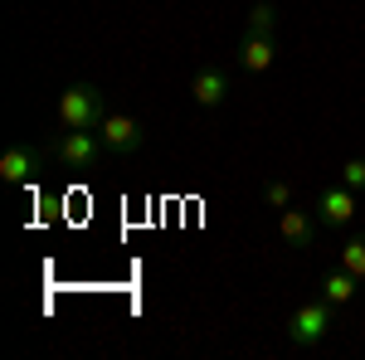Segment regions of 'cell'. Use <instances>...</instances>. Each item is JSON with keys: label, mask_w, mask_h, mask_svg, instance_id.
Returning <instances> with one entry per match:
<instances>
[{"label": "cell", "mask_w": 365, "mask_h": 360, "mask_svg": "<svg viewBox=\"0 0 365 360\" xmlns=\"http://www.w3.org/2000/svg\"><path fill=\"white\" fill-rule=\"evenodd\" d=\"M103 117H108V98H103V88L73 83V88L58 93V127H68V132H98Z\"/></svg>", "instance_id": "6da1fadb"}, {"label": "cell", "mask_w": 365, "mask_h": 360, "mask_svg": "<svg viewBox=\"0 0 365 360\" xmlns=\"http://www.w3.org/2000/svg\"><path fill=\"white\" fill-rule=\"evenodd\" d=\"M331 326H336V307L327 302V297H312V302H302L287 317V341L302 346V351H317L331 336Z\"/></svg>", "instance_id": "7a4b0ae2"}, {"label": "cell", "mask_w": 365, "mask_h": 360, "mask_svg": "<svg viewBox=\"0 0 365 360\" xmlns=\"http://www.w3.org/2000/svg\"><path fill=\"white\" fill-rule=\"evenodd\" d=\"M103 151H108V146H103L98 132H68V127H63L54 137V161L63 170H93L103 161Z\"/></svg>", "instance_id": "3957f363"}, {"label": "cell", "mask_w": 365, "mask_h": 360, "mask_svg": "<svg viewBox=\"0 0 365 360\" xmlns=\"http://www.w3.org/2000/svg\"><path fill=\"white\" fill-rule=\"evenodd\" d=\"M98 137H103V146L113 156H137L141 146H146V132H141V122L132 112H108L103 127H98Z\"/></svg>", "instance_id": "277c9868"}, {"label": "cell", "mask_w": 365, "mask_h": 360, "mask_svg": "<svg viewBox=\"0 0 365 360\" xmlns=\"http://www.w3.org/2000/svg\"><path fill=\"white\" fill-rule=\"evenodd\" d=\"M356 200L361 195L351 190V185H327V190H317V220L327 224V229H346V224L356 220Z\"/></svg>", "instance_id": "5b68a950"}, {"label": "cell", "mask_w": 365, "mask_h": 360, "mask_svg": "<svg viewBox=\"0 0 365 360\" xmlns=\"http://www.w3.org/2000/svg\"><path fill=\"white\" fill-rule=\"evenodd\" d=\"M190 98H195L205 112L225 108V98H229V78H225V68H215V63L195 68V78H190Z\"/></svg>", "instance_id": "8992f818"}, {"label": "cell", "mask_w": 365, "mask_h": 360, "mask_svg": "<svg viewBox=\"0 0 365 360\" xmlns=\"http://www.w3.org/2000/svg\"><path fill=\"white\" fill-rule=\"evenodd\" d=\"M317 215H307V210H302V205H287V210H282V220H278V234H282V244H287V249H307L312 239H317Z\"/></svg>", "instance_id": "52a82bcc"}, {"label": "cell", "mask_w": 365, "mask_h": 360, "mask_svg": "<svg viewBox=\"0 0 365 360\" xmlns=\"http://www.w3.org/2000/svg\"><path fill=\"white\" fill-rule=\"evenodd\" d=\"M34 175H39V151L34 146H10L0 156V180L5 185H29Z\"/></svg>", "instance_id": "ba28073f"}, {"label": "cell", "mask_w": 365, "mask_h": 360, "mask_svg": "<svg viewBox=\"0 0 365 360\" xmlns=\"http://www.w3.org/2000/svg\"><path fill=\"white\" fill-rule=\"evenodd\" d=\"M273 58H278L273 39H263V34H244V44H239V68H244V73H268Z\"/></svg>", "instance_id": "9c48e42d"}, {"label": "cell", "mask_w": 365, "mask_h": 360, "mask_svg": "<svg viewBox=\"0 0 365 360\" xmlns=\"http://www.w3.org/2000/svg\"><path fill=\"white\" fill-rule=\"evenodd\" d=\"M356 287H361V277L346 273V268H336V273H322L317 297H327L331 307H351V302H356Z\"/></svg>", "instance_id": "30bf717a"}, {"label": "cell", "mask_w": 365, "mask_h": 360, "mask_svg": "<svg viewBox=\"0 0 365 360\" xmlns=\"http://www.w3.org/2000/svg\"><path fill=\"white\" fill-rule=\"evenodd\" d=\"M273 29H278V5H273V0H258V5L249 10V20H244V34L273 39Z\"/></svg>", "instance_id": "8fae6325"}, {"label": "cell", "mask_w": 365, "mask_h": 360, "mask_svg": "<svg viewBox=\"0 0 365 360\" xmlns=\"http://www.w3.org/2000/svg\"><path fill=\"white\" fill-rule=\"evenodd\" d=\"M341 268H346V273H356L365 282V234H356V239H346V244H341Z\"/></svg>", "instance_id": "7c38bea8"}, {"label": "cell", "mask_w": 365, "mask_h": 360, "mask_svg": "<svg viewBox=\"0 0 365 360\" xmlns=\"http://www.w3.org/2000/svg\"><path fill=\"white\" fill-rule=\"evenodd\" d=\"M341 185H351L356 195H365V156H351V161L341 166Z\"/></svg>", "instance_id": "4fadbf2b"}, {"label": "cell", "mask_w": 365, "mask_h": 360, "mask_svg": "<svg viewBox=\"0 0 365 360\" xmlns=\"http://www.w3.org/2000/svg\"><path fill=\"white\" fill-rule=\"evenodd\" d=\"M263 200H268L273 210H287V205H292V185H287V180H268V185H263Z\"/></svg>", "instance_id": "5bb4252c"}]
</instances>
